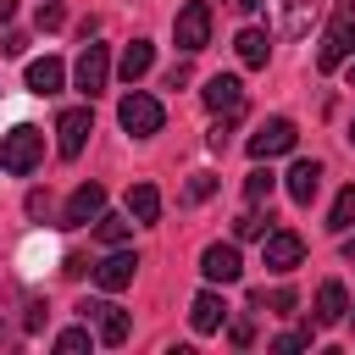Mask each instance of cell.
Returning <instances> with one entry per match:
<instances>
[{
	"label": "cell",
	"instance_id": "9c48e42d",
	"mask_svg": "<svg viewBox=\"0 0 355 355\" xmlns=\"http://www.w3.org/2000/svg\"><path fill=\"white\" fill-rule=\"evenodd\" d=\"M100 211H105V189L100 183H78L72 200H67V211H61V227H89Z\"/></svg>",
	"mask_w": 355,
	"mask_h": 355
},
{
	"label": "cell",
	"instance_id": "7c38bea8",
	"mask_svg": "<svg viewBox=\"0 0 355 355\" xmlns=\"http://www.w3.org/2000/svg\"><path fill=\"white\" fill-rule=\"evenodd\" d=\"M200 272H205L211 283H239V277H244V261H239V250H233V244H205Z\"/></svg>",
	"mask_w": 355,
	"mask_h": 355
},
{
	"label": "cell",
	"instance_id": "8fae6325",
	"mask_svg": "<svg viewBox=\"0 0 355 355\" xmlns=\"http://www.w3.org/2000/svg\"><path fill=\"white\" fill-rule=\"evenodd\" d=\"M272 6H277V33L283 39H305L316 11H322V0H272Z\"/></svg>",
	"mask_w": 355,
	"mask_h": 355
},
{
	"label": "cell",
	"instance_id": "836d02e7",
	"mask_svg": "<svg viewBox=\"0 0 355 355\" xmlns=\"http://www.w3.org/2000/svg\"><path fill=\"white\" fill-rule=\"evenodd\" d=\"M183 83H189V67H183V61H178V67H172V72H166V89H183Z\"/></svg>",
	"mask_w": 355,
	"mask_h": 355
},
{
	"label": "cell",
	"instance_id": "8992f818",
	"mask_svg": "<svg viewBox=\"0 0 355 355\" xmlns=\"http://www.w3.org/2000/svg\"><path fill=\"white\" fill-rule=\"evenodd\" d=\"M83 322H94L100 344H128V333H133L128 311H122V305H111V300H89V305H83Z\"/></svg>",
	"mask_w": 355,
	"mask_h": 355
},
{
	"label": "cell",
	"instance_id": "4fadbf2b",
	"mask_svg": "<svg viewBox=\"0 0 355 355\" xmlns=\"http://www.w3.org/2000/svg\"><path fill=\"white\" fill-rule=\"evenodd\" d=\"M133 272H139V255H128V250L116 244V250L94 266V283H100L105 294H116V288H128V283H133Z\"/></svg>",
	"mask_w": 355,
	"mask_h": 355
},
{
	"label": "cell",
	"instance_id": "8d00e7d4",
	"mask_svg": "<svg viewBox=\"0 0 355 355\" xmlns=\"http://www.w3.org/2000/svg\"><path fill=\"white\" fill-rule=\"evenodd\" d=\"M261 6H266V0H239V11H261Z\"/></svg>",
	"mask_w": 355,
	"mask_h": 355
},
{
	"label": "cell",
	"instance_id": "60d3db41",
	"mask_svg": "<svg viewBox=\"0 0 355 355\" xmlns=\"http://www.w3.org/2000/svg\"><path fill=\"white\" fill-rule=\"evenodd\" d=\"M349 139H355V128H349Z\"/></svg>",
	"mask_w": 355,
	"mask_h": 355
},
{
	"label": "cell",
	"instance_id": "e0dca14e",
	"mask_svg": "<svg viewBox=\"0 0 355 355\" xmlns=\"http://www.w3.org/2000/svg\"><path fill=\"white\" fill-rule=\"evenodd\" d=\"M189 322H194V333H216L222 322H227V305L205 288V294H194V305H189Z\"/></svg>",
	"mask_w": 355,
	"mask_h": 355
},
{
	"label": "cell",
	"instance_id": "f35d334b",
	"mask_svg": "<svg viewBox=\"0 0 355 355\" xmlns=\"http://www.w3.org/2000/svg\"><path fill=\"white\" fill-rule=\"evenodd\" d=\"M0 344H6V322H0Z\"/></svg>",
	"mask_w": 355,
	"mask_h": 355
},
{
	"label": "cell",
	"instance_id": "f546056e",
	"mask_svg": "<svg viewBox=\"0 0 355 355\" xmlns=\"http://www.w3.org/2000/svg\"><path fill=\"white\" fill-rule=\"evenodd\" d=\"M44 316H50V305H44V300H28V316H22V333H39V327H44Z\"/></svg>",
	"mask_w": 355,
	"mask_h": 355
},
{
	"label": "cell",
	"instance_id": "d6986e66",
	"mask_svg": "<svg viewBox=\"0 0 355 355\" xmlns=\"http://www.w3.org/2000/svg\"><path fill=\"white\" fill-rule=\"evenodd\" d=\"M150 67H155V44H144V39H133V44L122 50V61H116V72H122L128 83H139Z\"/></svg>",
	"mask_w": 355,
	"mask_h": 355
},
{
	"label": "cell",
	"instance_id": "6da1fadb",
	"mask_svg": "<svg viewBox=\"0 0 355 355\" xmlns=\"http://www.w3.org/2000/svg\"><path fill=\"white\" fill-rule=\"evenodd\" d=\"M39 155H44V133L28 128V122H17V128L6 133V144H0V166H6L11 178H28V172L39 166Z\"/></svg>",
	"mask_w": 355,
	"mask_h": 355
},
{
	"label": "cell",
	"instance_id": "4316f807",
	"mask_svg": "<svg viewBox=\"0 0 355 355\" xmlns=\"http://www.w3.org/2000/svg\"><path fill=\"white\" fill-rule=\"evenodd\" d=\"M233 239H266V216H261V211H244V216L233 222Z\"/></svg>",
	"mask_w": 355,
	"mask_h": 355
},
{
	"label": "cell",
	"instance_id": "7402d4cb",
	"mask_svg": "<svg viewBox=\"0 0 355 355\" xmlns=\"http://www.w3.org/2000/svg\"><path fill=\"white\" fill-rule=\"evenodd\" d=\"M349 227H355V183L338 189V200H333V211H327V233H349Z\"/></svg>",
	"mask_w": 355,
	"mask_h": 355
},
{
	"label": "cell",
	"instance_id": "30bf717a",
	"mask_svg": "<svg viewBox=\"0 0 355 355\" xmlns=\"http://www.w3.org/2000/svg\"><path fill=\"white\" fill-rule=\"evenodd\" d=\"M355 55V17H338L333 28H327V39H322V50H316V67L322 72H333L338 61H349Z\"/></svg>",
	"mask_w": 355,
	"mask_h": 355
},
{
	"label": "cell",
	"instance_id": "cb8c5ba5",
	"mask_svg": "<svg viewBox=\"0 0 355 355\" xmlns=\"http://www.w3.org/2000/svg\"><path fill=\"white\" fill-rule=\"evenodd\" d=\"M272 189H277V178H272L266 166H255V172L244 178V200H250V205H261V200H272Z\"/></svg>",
	"mask_w": 355,
	"mask_h": 355
},
{
	"label": "cell",
	"instance_id": "74e56055",
	"mask_svg": "<svg viewBox=\"0 0 355 355\" xmlns=\"http://www.w3.org/2000/svg\"><path fill=\"white\" fill-rule=\"evenodd\" d=\"M344 255H349V261H355V239H344Z\"/></svg>",
	"mask_w": 355,
	"mask_h": 355
},
{
	"label": "cell",
	"instance_id": "83f0119b",
	"mask_svg": "<svg viewBox=\"0 0 355 355\" xmlns=\"http://www.w3.org/2000/svg\"><path fill=\"white\" fill-rule=\"evenodd\" d=\"M89 344H94V338H89V327H67V333L55 338V349H61V355H83Z\"/></svg>",
	"mask_w": 355,
	"mask_h": 355
},
{
	"label": "cell",
	"instance_id": "4dcf8cb0",
	"mask_svg": "<svg viewBox=\"0 0 355 355\" xmlns=\"http://www.w3.org/2000/svg\"><path fill=\"white\" fill-rule=\"evenodd\" d=\"M305 344H311V327H300V333H283L272 349H277V355H294V349H305Z\"/></svg>",
	"mask_w": 355,
	"mask_h": 355
},
{
	"label": "cell",
	"instance_id": "f1b7e54d",
	"mask_svg": "<svg viewBox=\"0 0 355 355\" xmlns=\"http://www.w3.org/2000/svg\"><path fill=\"white\" fill-rule=\"evenodd\" d=\"M61 22H67V11H61V0H44V6H39V28H44V33H55Z\"/></svg>",
	"mask_w": 355,
	"mask_h": 355
},
{
	"label": "cell",
	"instance_id": "d4e9b609",
	"mask_svg": "<svg viewBox=\"0 0 355 355\" xmlns=\"http://www.w3.org/2000/svg\"><path fill=\"white\" fill-rule=\"evenodd\" d=\"M300 300H294V288H272V294H255V311H277V316H288Z\"/></svg>",
	"mask_w": 355,
	"mask_h": 355
},
{
	"label": "cell",
	"instance_id": "ac0fdd59",
	"mask_svg": "<svg viewBox=\"0 0 355 355\" xmlns=\"http://www.w3.org/2000/svg\"><path fill=\"white\" fill-rule=\"evenodd\" d=\"M67 83V67L55 61V55H44V61H28V89L33 94H55Z\"/></svg>",
	"mask_w": 355,
	"mask_h": 355
},
{
	"label": "cell",
	"instance_id": "5bb4252c",
	"mask_svg": "<svg viewBox=\"0 0 355 355\" xmlns=\"http://www.w3.org/2000/svg\"><path fill=\"white\" fill-rule=\"evenodd\" d=\"M261 255H266L272 272H294L300 255H305V244H300V233H266L261 239Z\"/></svg>",
	"mask_w": 355,
	"mask_h": 355
},
{
	"label": "cell",
	"instance_id": "ffe728a7",
	"mask_svg": "<svg viewBox=\"0 0 355 355\" xmlns=\"http://www.w3.org/2000/svg\"><path fill=\"white\" fill-rule=\"evenodd\" d=\"M128 216L133 222H155L161 216V189L155 183H133L128 189Z\"/></svg>",
	"mask_w": 355,
	"mask_h": 355
},
{
	"label": "cell",
	"instance_id": "9a60e30c",
	"mask_svg": "<svg viewBox=\"0 0 355 355\" xmlns=\"http://www.w3.org/2000/svg\"><path fill=\"white\" fill-rule=\"evenodd\" d=\"M283 189H288V200H294V205H311V200H316V189H322V166H316V161H294V166H288V178H283Z\"/></svg>",
	"mask_w": 355,
	"mask_h": 355
},
{
	"label": "cell",
	"instance_id": "d590c367",
	"mask_svg": "<svg viewBox=\"0 0 355 355\" xmlns=\"http://www.w3.org/2000/svg\"><path fill=\"white\" fill-rule=\"evenodd\" d=\"M11 11H17V0H0V28L11 22Z\"/></svg>",
	"mask_w": 355,
	"mask_h": 355
},
{
	"label": "cell",
	"instance_id": "2e32d148",
	"mask_svg": "<svg viewBox=\"0 0 355 355\" xmlns=\"http://www.w3.org/2000/svg\"><path fill=\"white\" fill-rule=\"evenodd\" d=\"M349 316V294H344V283H322L316 288V327H338Z\"/></svg>",
	"mask_w": 355,
	"mask_h": 355
},
{
	"label": "cell",
	"instance_id": "d6a6232c",
	"mask_svg": "<svg viewBox=\"0 0 355 355\" xmlns=\"http://www.w3.org/2000/svg\"><path fill=\"white\" fill-rule=\"evenodd\" d=\"M250 338H255V327H250V316H239L233 322V344H250Z\"/></svg>",
	"mask_w": 355,
	"mask_h": 355
},
{
	"label": "cell",
	"instance_id": "44dd1931",
	"mask_svg": "<svg viewBox=\"0 0 355 355\" xmlns=\"http://www.w3.org/2000/svg\"><path fill=\"white\" fill-rule=\"evenodd\" d=\"M233 44H239V61H244V67H266V55H272V39H266L261 28H244Z\"/></svg>",
	"mask_w": 355,
	"mask_h": 355
},
{
	"label": "cell",
	"instance_id": "603a6c76",
	"mask_svg": "<svg viewBox=\"0 0 355 355\" xmlns=\"http://www.w3.org/2000/svg\"><path fill=\"white\" fill-rule=\"evenodd\" d=\"M128 227H133V216H105V211L94 216V239H100V244H111V250L128 239Z\"/></svg>",
	"mask_w": 355,
	"mask_h": 355
},
{
	"label": "cell",
	"instance_id": "ba28073f",
	"mask_svg": "<svg viewBox=\"0 0 355 355\" xmlns=\"http://www.w3.org/2000/svg\"><path fill=\"white\" fill-rule=\"evenodd\" d=\"M105 83H111V50L105 44H83V55H78V89L94 100Z\"/></svg>",
	"mask_w": 355,
	"mask_h": 355
},
{
	"label": "cell",
	"instance_id": "1f68e13d",
	"mask_svg": "<svg viewBox=\"0 0 355 355\" xmlns=\"http://www.w3.org/2000/svg\"><path fill=\"white\" fill-rule=\"evenodd\" d=\"M0 50H6V55H22V50H28V39H22V33H6V39H0Z\"/></svg>",
	"mask_w": 355,
	"mask_h": 355
},
{
	"label": "cell",
	"instance_id": "7a4b0ae2",
	"mask_svg": "<svg viewBox=\"0 0 355 355\" xmlns=\"http://www.w3.org/2000/svg\"><path fill=\"white\" fill-rule=\"evenodd\" d=\"M116 122L133 133V139H150V133H161V122H166V111H161V100L155 94H122V105H116Z\"/></svg>",
	"mask_w": 355,
	"mask_h": 355
},
{
	"label": "cell",
	"instance_id": "3957f363",
	"mask_svg": "<svg viewBox=\"0 0 355 355\" xmlns=\"http://www.w3.org/2000/svg\"><path fill=\"white\" fill-rule=\"evenodd\" d=\"M172 39H178L183 55L205 50V44H211V6H205V0H189V6L178 11V22H172Z\"/></svg>",
	"mask_w": 355,
	"mask_h": 355
},
{
	"label": "cell",
	"instance_id": "277c9868",
	"mask_svg": "<svg viewBox=\"0 0 355 355\" xmlns=\"http://www.w3.org/2000/svg\"><path fill=\"white\" fill-rule=\"evenodd\" d=\"M89 133H94L89 105L61 111V116H55V150H61V161H78V155H83V144H89Z\"/></svg>",
	"mask_w": 355,
	"mask_h": 355
},
{
	"label": "cell",
	"instance_id": "52a82bcc",
	"mask_svg": "<svg viewBox=\"0 0 355 355\" xmlns=\"http://www.w3.org/2000/svg\"><path fill=\"white\" fill-rule=\"evenodd\" d=\"M200 100H205L216 116H239V111H244V83H239L233 72H216V78H205Z\"/></svg>",
	"mask_w": 355,
	"mask_h": 355
},
{
	"label": "cell",
	"instance_id": "ab89813d",
	"mask_svg": "<svg viewBox=\"0 0 355 355\" xmlns=\"http://www.w3.org/2000/svg\"><path fill=\"white\" fill-rule=\"evenodd\" d=\"M349 83H355V61H349Z\"/></svg>",
	"mask_w": 355,
	"mask_h": 355
},
{
	"label": "cell",
	"instance_id": "5b68a950",
	"mask_svg": "<svg viewBox=\"0 0 355 355\" xmlns=\"http://www.w3.org/2000/svg\"><path fill=\"white\" fill-rule=\"evenodd\" d=\"M300 144V133H294V122L288 116H266L255 133H250V155L255 161H272V155H288Z\"/></svg>",
	"mask_w": 355,
	"mask_h": 355
},
{
	"label": "cell",
	"instance_id": "484cf974",
	"mask_svg": "<svg viewBox=\"0 0 355 355\" xmlns=\"http://www.w3.org/2000/svg\"><path fill=\"white\" fill-rule=\"evenodd\" d=\"M211 194H216V178H211V172H194V178L183 183V200H189V205H200V200H211Z\"/></svg>",
	"mask_w": 355,
	"mask_h": 355
},
{
	"label": "cell",
	"instance_id": "e575fe53",
	"mask_svg": "<svg viewBox=\"0 0 355 355\" xmlns=\"http://www.w3.org/2000/svg\"><path fill=\"white\" fill-rule=\"evenodd\" d=\"M61 272H67V277H83V272H89V261H83V255H67V266H61Z\"/></svg>",
	"mask_w": 355,
	"mask_h": 355
}]
</instances>
